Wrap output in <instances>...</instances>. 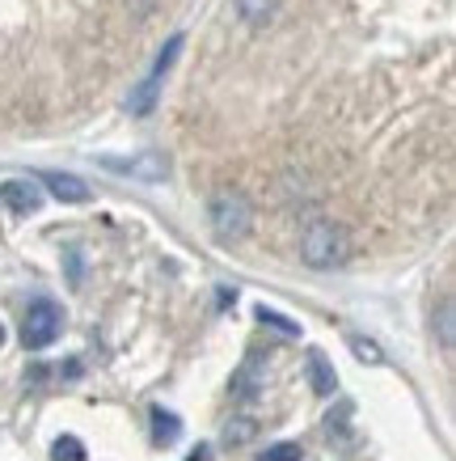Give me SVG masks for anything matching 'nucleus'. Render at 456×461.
<instances>
[{
	"mask_svg": "<svg viewBox=\"0 0 456 461\" xmlns=\"http://www.w3.org/2000/svg\"><path fill=\"white\" fill-rule=\"evenodd\" d=\"M346 254H351V241H346V229L338 221H317L304 224L300 233V258L308 267H317V271H330V267H343Z\"/></svg>",
	"mask_w": 456,
	"mask_h": 461,
	"instance_id": "f257e3e1",
	"label": "nucleus"
},
{
	"mask_svg": "<svg viewBox=\"0 0 456 461\" xmlns=\"http://www.w3.org/2000/svg\"><path fill=\"white\" fill-rule=\"evenodd\" d=\"M208 216H211V229H216V238L220 241H237L249 233V221H254V212H249V199L241 191H216L208 203Z\"/></svg>",
	"mask_w": 456,
	"mask_h": 461,
	"instance_id": "f03ea898",
	"label": "nucleus"
},
{
	"mask_svg": "<svg viewBox=\"0 0 456 461\" xmlns=\"http://www.w3.org/2000/svg\"><path fill=\"white\" fill-rule=\"evenodd\" d=\"M59 330H64V309L56 305V301H34V305L26 309V321H22V343H26V351H42L51 348L59 339Z\"/></svg>",
	"mask_w": 456,
	"mask_h": 461,
	"instance_id": "7ed1b4c3",
	"label": "nucleus"
},
{
	"mask_svg": "<svg viewBox=\"0 0 456 461\" xmlns=\"http://www.w3.org/2000/svg\"><path fill=\"white\" fill-rule=\"evenodd\" d=\"M178 51H182V34H174V39H169L165 47H161V56H156L152 72L136 85V89H131V98H127L131 114H148L152 106H156V94H161V77H165V72L174 68V59H178Z\"/></svg>",
	"mask_w": 456,
	"mask_h": 461,
	"instance_id": "20e7f679",
	"label": "nucleus"
},
{
	"mask_svg": "<svg viewBox=\"0 0 456 461\" xmlns=\"http://www.w3.org/2000/svg\"><path fill=\"white\" fill-rule=\"evenodd\" d=\"M102 169L127 174V178H144V182H161L169 174V161L161 153H139V157H97Z\"/></svg>",
	"mask_w": 456,
	"mask_h": 461,
	"instance_id": "39448f33",
	"label": "nucleus"
},
{
	"mask_svg": "<svg viewBox=\"0 0 456 461\" xmlns=\"http://www.w3.org/2000/svg\"><path fill=\"white\" fill-rule=\"evenodd\" d=\"M263 390H266V360L258 351H249L241 360V368L233 373V398L237 402H258Z\"/></svg>",
	"mask_w": 456,
	"mask_h": 461,
	"instance_id": "423d86ee",
	"label": "nucleus"
},
{
	"mask_svg": "<svg viewBox=\"0 0 456 461\" xmlns=\"http://www.w3.org/2000/svg\"><path fill=\"white\" fill-rule=\"evenodd\" d=\"M0 199H4V208L22 212V216L42 208V191L34 182H4V186H0Z\"/></svg>",
	"mask_w": 456,
	"mask_h": 461,
	"instance_id": "0eeeda50",
	"label": "nucleus"
},
{
	"mask_svg": "<svg viewBox=\"0 0 456 461\" xmlns=\"http://www.w3.org/2000/svg\"><path fill=\"white\" fill-rule=\"evenodd\" d=\"M304 373H308V385H313V393H321V398H330V393L338 390L334 364L326 360L321 351H308V360H304Z\"/></svg>",
	"mask_w": 456,
	"mask_h": 461,
	"instance_id": "6e6552de",
	"label": "nucleus"
},
{
	"mask_svg": "<svg viewBox=\"0 0 456 461\" xmlns=\"http://www.w3.org/2000/svg\"><path fill=\"white\" fill-rule=\"evenodd\" d=\"M39 178L47 182V191L56 199H64V203H85V199H89V186H85L81 178H72V174H51V169H47Z\"/></svg>",
	"mask_w": 456,
	"mask_h": 461,
	"instance_id": "1a4fd4ad",
	"label": "nucleus"
},
{
	"mask_svg": "<svg viewBox=\"0 0 456 461\" xmlns=\"http://www.w3.org/2000/svg\"><path fill=\"white\" fill-rule=\"evenodd\" d=\"M178 436H182L178 415L165 411V406H152V440H156L161 448H169V445H178Z\"/></svg>",
	"mask_w": 456,
	"mask_h": 461,
	"instance_id": "9d476101",
	"label": "nucleus"
},
{
	"mask_svg": "<svg viewBox=\"0 0 456 461\" xmlns=\"http://www.w3.org/2000/svg\"><path fill=\"white\" fill-rule=\"evenodd\" d=\"M237 5V14L246 17L249 26H266L271 17H275V9H279V0H233Z\"/></svg>",
	"mask_w": 456,
	"mask_h": 461,
	"instance_id": "9b49d317",
	"label": "nucleus"
},
{
	"mask_svg": "<svg viewBox=\"0 0 456 461\" xmlns=\"http://www.w3.org/2000/svg\"><path fill=\"white\" fill-rule=\"evenodd\" d=\"M254 436H258V420L241 415V420H233L228 428H224V445H246V440H254Z\"/></svg>",
	"mask_w": 456,
	"mask_h": 461,
	"instance_id": "f8f14e48",
	"label": "nucleus"
},
{
	"mask_svg": "<svg viewBox=\"0 0 456 461\" xmlns=\"http://www.w3.org/2000/svg\"><path fill=\"white\" fill-rule=\"evenodd\" d=\"M254 313H258V321H263V326H271V330H279V335H300V321L283 318V313H275V309L258 305V309H254Z\"/></svg>",
	"mask_w": 456,
	"mask_h": 461,
	"instance_id": "ddd939ff",
	"label": "nucleus"
},
{
	"mask_svg": "<svg viewBox=\"0 0 456 461\" xmlns=\"http://www.w3.org/2000/svg\"><path fill=\"white\" fill-rule=\"evenodd\" d=\"M51 457L56 461H85V445L76 436H59L56 445H51Z\"/></svg>",
	"mask_w": 456,
	"mask_h": 461,
	"instance_id": "4468645a",
	"label": "nucleus"
},
{
	"mask_svg": "<svg viewBox=\"0 0 456 461\" xmlns=\"http://www.w3.org/2000/svg\"><path fill=\"white\" fill-rule=\"evenodd\" d=\"M300 457H304V453H300V445H296V440H279V445H271L258 461H300Z\"/></svg>",
	"mask_w": 456,
	"mask_h": 461,
	"instance_id": "2eb2a0df",
	"label": "nucleus"
},
{
	"mask_svg": "<svg viewBox=\"0 0 456 461\" xmlns=\"http://www.w3.org/2000/svg\"><path fill=\"white\" fill-rule=\"evenodd\" d=\"M351 348H355V356H360L363 364H380V360H385V356H380V348H376V343H368V339H360V335L351 339Z\"/></svg>",
	"mask_w": 456,
	"mask_h": 461,
	"instance_id": "dca6fc26",
	"label": "nucleus"
},
{
	"mask_svg": "<svg viewBox=\"0 0 456 461\" xmlns=\"http://www.w3.org/2000/svg\"><path fill=\"white\" fill-rule=\"evenodd\" d=\"M440 339H443V351H452V301L440 305Z\"/></svg>",
	"mask_w": 456,
	"mask_h": 461,
	"instance_id": "f3484780",
	"label": "nucleus"
},
{
	"mask_svg": "<svg viewBox=\"0 0 456 461\" xmlns=\"http://www.w3.org/2000/svg\"><path fill=\"white\" fill-rule=\"evenodd\" d=\"M208 457H211V448H208V445H199V448L191 453V461H208Z\"/></svg>",
	"mask_w": 456,
	"mask_h": 461,
	"instance_id": "a211bd4d",
	"label": "nucleus"
},
{
	"mask_svg": "<svg viewBox=\"0 0 456 461\" xmlns=\"http://www.w3.org/2000/svg\"><path fill=\"white\" fill-rule=\"evenodd\" d=\"M0 348H4V326H0Z\"/></svg>",
	"mask_w": 456,
	"mask_h": 461,
	"instance_id": "6ab92c4d",
	"label": "nucleus"
}]
</instances>
